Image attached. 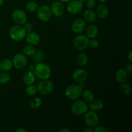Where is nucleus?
Returning <instances> with one entry per match:
<instances>
[{"instance_id":"24","label":"nucleus","mask_w":132,"mask_h":132,"mask_svg":"<svg viewBox=\"0 0 132 132\" xmlns=\"http://www.w3.org/2000/svg\"><path fill=\"white\" fill-rule=\"evenodd\" d=\"M88 62V57L85 53H80L77 57V63L80 67H85Z\"/></svg>"},{"instance_id":"14","label":"nucleus","mask_w":132,"mask_h":132,"mask_svg":"<svg viewBox=\"0 0 132 132\" xmlns=\"http://www.w3.org/2000/svg\"><path fill=\"white\" fill-rule=\"evenodd\" d=\"M72 77L76 82H83L86 80L88 77V73L85 70L78 68L74 70L72 73Z\"/></svg>"},{"instance_id":"44","label":"nucleus","mask_w":132,"mask_h":132,"mask_svg":"<svg viewBox=\"0 0 132 132\" xmlns=\"http://www.w3.org/2000/svg\"><path fill=\"white\" fill-rule=\"evenodd\" d=\"M3 2H4V0H0V6H1V5L3 4Z\"/></svg>"},{"instance_id":"45","label":"nucleus","mask_w":132,"mask_h":132,"mask_svg":"<svg viewBox=\"0 0 132 132\" xmlns=\"http://www.w3.org/2000/svg\"><path fill=\"white\" fill-rule=\"evenodd\" d=\"M79 1H81V3H85L86 1V0H79Z\"/></svg>"},{"instance_id":"46","label":"nucleus","mask_w":132,"mask_h":132,"mask_svg":"<svg viewBox=\"0 0 132 132\" xmlns=\"http://www.w3.org/2000/svg\"><path fill=\"white\" fill-rule=\"evenodd\" d=\"M48 1H52V0H48Z\"/></svg>"},{"instance_id":"16","label":"nucleus","mask_w":132,"mask_h":132,"mask_svg":"<svg viewBox=\"0 0 132 132\" xmlns=\"http://www.w3.org/2000/svg\"><path fill=\"white\" fill-rule=\"evenodd\" d=\"M128 73L125 70V68H119L116 73V79L119 83L122 84L126 82L128 79Z\"/></svg>"},{"instance_id":"37","label":"nucleus","mask_w":132,"mask_h":132,"mask_svg":"<svg viewBox=\"0 0 132 132\" xmlns=\"http://www.w3.org/2000/svg\"><path fill=\"white\" fill-rule=\"evenodd\" d=\"M84 131L85 132H94V128L89 127V126H88L86 128H85V130H84Z\"/></svg>"},{"instance_id":"31","label":"nucleus","mask_w":132,"mask_h":132,"mask_svg":"<svg viewBox=\"0 0 132 132\" xmlns=\"http://www.w3.org/2000/svg\"><path fill=\"white\" fill-rule=\"evenodd\" d=\"M121 92L124 95H128L131 93V87L128 84L126 83V82L121 84Z\"/></svg>"},{"instance_id":"21","label":"nucleus","mask_w":132,"mask_h":132,"mask_svg":"<svg viewBox=\"0 0 132 132\" xmlns=\"http://www.w3.org/2000/svg\"><path fill=\"white\" fill-rule=\"evenodd\" d=\"M36 75L32 71H28L24 74L23 77V81L26 85L33 84L36 81Z\"/></svg>"},{"instance_id":"3","label":"nucleus","mask_w":132,"mask_h":132,"mask_svg":"<svg viewBox=\"0 0 132 132\" xmlns=\"http://www.w3.org/2000/svg\"><path fill=\"white\" fill-rule=\"evenodd\" d=\"M82 88L77 85H72L68 86L65 90V95L68 99L76 101L81 97Z\"/></svg>"},{"instance_id":"4","label":"nucleus","mask_w":132,"mask_h":132,"mask_svg":"<svg viewBox=\"0 0 132 132\" xmlns=\"http://www.w3.org/2000/svg\"><path fill=\"white\" fill-rule=\"evenodd\" d=\"M71 112L76 116H81L86 113L88 110L87 103L82 100L75 101L71 106Z\"/></svg>"},{"instance_id":"34","label":"nucleus","mask_w":132,"mask_h":132,"mask_svg":"<svg viewBox=\"0 0 132 132\" xmlns=\"http://www.w3.org/2000/svg\"><path fill=\"white\" fill-rule=\"evenodd\" d=\"M86 7L88 9H92L95 7L96 5V1L95 0H86Z\"/></svg>"},{"instance_id":"2","label":"nucleus","mask_w":132,"mask_h":132,"mask_svg":"<svg viewBox=\"0 0 132 132\" xmlns=\"http://www.w3.org/2000/svg\"><path fill=\"white\" fill-rule=\"evenodd\" d=\"M9 36L12 40L15 41H21L25 38L26 31L23 27L19 24L14 25L9 30Z\"/></svg>"},{"instance_id":"29","label":"nucleus","mask_w":132,"mask_h":132,"mask_svg":"<svg viewBox=\"0 0 132 132\" xmlns=\"http://www.w3.org/2000/svg\"><path fill=\"white\" fill-rule=\"evenodd\" d=\"M10 76L7 72H0V84L5 85L10 81Z\"/></svg>"},{"instance_id":"23","label":"nucleus","mask_w":132,"mask_h":132,"mask_svg":"<svg viewBox=\"0 0 132 132\" xmlns=\"http://www.w3.org/2000/svg\"><path fill=\"white\" fill-rule=\"evenodd\" d=\"M81 96L83 98V101H85L86 103H90L95 98L94 96V94L93 93L92 91L88 89H86V90H82V95Z\"/></svg>"},{"instance_id":"15","label":"nucleus","mask_w":132,"mask_h":132,"mask_svg":"<svg viewBox=\"0 0 132 132\" xmlns=\"http://www.w3.org/2000/svg\"><path fill=\"white\" fill-rule=\"evenodd\" d=\"M25 38L27 43L29 45H33V46H36V45H38L40 42V40H41L39 35L36 33V32H32V31L27 32L26 34Z\"/></svg>"},{"instance_id":"27","label":"nucleus","mask_w":132,"mask_h":132,"mask_svg":"<svg viewBox=\"0 0 132 132\" xmlns=\"http://www.w3.org/2000/svg\"><path fill=\"white\" fill-rule=\"evenodd\" d=\"M43 101L41 98L36 97L34 98L30 103V106L33 109H37V108H39L41 105H42Z\"/></svg>"},{"instance_id":"12","label":"nucleus","mask_w":132,"mask_h":132,"mask_svg":"<svg viewBox=\"0 0 132 132\" xmlns=\"http://www.w3.org/2000/svg\"><path fill=\"white\" fill-rule=\"evenodd\" d=\"M86 22L84 19H76L72 24V29L76 34H81L86 30Z\"/></svg>"},{"instance_id":"43","label":"nucleus","mask_w":132,"mask_h":132,"mask_svg":"<svg viewBox=\"0 0 132 132\" xmlns=\"http://www.w3.org/2000/svg\"><path fill=\"white\" fill-rule=\"evenodd\" d=\"M100 3H105L107 0H98Z\"/></svg>"},{"instance_id":"13","label":"nucleus","mask_w":132,"mask_h":132,"mask_svg":"<svg viewBox=\"0 0 132 132\" xmlns=\"http://www.w3.org/2000/svg\"><path fill=\"white\" fill-rule=\"evenodd\" d=\"M50 10H51L52 14L55 16H61L64 12V6L63 5V3L59 1H54L52 3Z\"/></svg>"},{"instance_id":"39","label":"nucleus","mask_w":132,"mask_h":132,"mask_svg":"<svg viewBox=\"0 0 132 132\" xmlns=\"http://www.w3.org/2000/svg\"><path fill=\"white\" fill-rule=\"evenodd\" d=\"M15 131V132H27V130H26L24 128H20L17 129Z\"/></svg>"},{"instance_id":"30","label":"nucleus","mask_w":132,"mask_h":132,"mask_svg":"<svg viewBox=\"0 0 132 132\" xmlns=\"http://www.w3.org/2000/svg\"><path fill=\"white\" fill-rule=\"evenodd\" d=\"M38 5H37V3L34 2V1H28L27 4H26V9L28 10V12H33L37 10V8H38Z\"/></svg>"},{"instance_id":"18","label":"nucleus","mask_w":132,"mask_h":132,"mask_svg":"<svg viewBox=\"0 0 132 132\" xmlns=\"http://www.w3.org/2000/svg\"><path fill=\"white\" fill-rule=\"evenodd\" d=\"M84 19L86 21V22L88 23H92L96 21L97 19V15L95 14V12L92 9H88L85 10L83 14Z\"/></svg>"},{"instance_id":"25","label":"nucleus","mask_w":132,"mask_h":132,"mask_svg":"<svg viewBox=\"0 0 132 132\" xmlns=\"http://www.w3.org/2000/svg\"><path fill=\"white\" fill-rule=\"evenodd\" d=\"M36 51V48L33 45H27V46H24L23 49V53L26 55V56L32 57L34 54H35Z\"/></svg>"},{"instance_id":"8","label":"nucleus","mask_w":132,"mask_h":132,"mask_svg":"<svg viewBox=\"0 0 132 132\" xmlns=\"http://www.w3.org/2000/svg\"><path fill=\"white\" fill-rule=\"evenodd\" d=\"M85 124L89 127L94 128L98 125L99 122V118L97 113L96 112H94L93 110L87 111L85 113V117H84Z\"/></svg>"},{"instance_id":"1","label":"nucleus","mask_w":132,"mask_h":132,"mask_svg":"<svg viewBox=\"0 0 132 132\" xmlns=\"http://www.w3.org/2000/svg\"><path fill=\"white\" fill-rule=\"evenodd\" d=\"M34 70L36 77L41 80L48 79L52 74V69L50 66L43 62L37 63Z\"/></svg>"},{"instance_id":"26","label":"nucleus","mask_w":132,"mask_h":132,"mask_svg":"<svg viewBox=\"0 0 132 132\" xmlns=\"http://www.w3.org/2000/svg\"><path fill=\"white\" fill-rule=\"evenodd\" d=\"M34 62L36 63H41L44 59V52L41 50H36L33 56Z\"/></svg>"},{"instance_id":"35","label":"nucleus","mask_w":132,"mask_h":132,"mask_svg":"<svg viewBox=\"0 0 132 132\" xmlns=\"http://www.w3.org/2000/svg\"><path fill=\"white\" fill-rule=\"evenodd\" d=\"M94 132H108L109 130H107L105 127L103 126H98L97 125L94 128Z\"/></svg>"},{"instance_id":"32","label":"nucleus","mask_w":132,"mask_h":132,"mask_svg":"<svg viewBox=\"0 0 132 132\" xmlns=\"http://www.w3.org/2000/svg\"><path fill=\"white\" fill-rule=\"evenodd\" d=\"M88 46L93 49L97 48L99 47V40L97 39L95 37V38L89 39Z\"/></svg>"},{"instance_id":"6","label":"nucleus","mask_w":132,"mask_h":132,"mask_svg":"<svg viewBox=\"0 0 132 132\" xmlns=\"http://www.w3.org/2000/svg\"><path fill=\"white\" fill-rule=\"evenodd\" d=\"M37 92L41 95H49L53 92L54 89V84L48 79L42 80L37 86Z\"/></svg>"},{"instance_id":"10","label":"nucleus","mask_w":132,"mask_h":132,"mask_svg":"<svg viewBox=\"0 0 132 132\" xmlns=\"http://www.w3.org/2000/svg\"><path fill=\"white\" fill-rule=\"evenodd\" d=\"M13 21L19 25H23L27 22V15L25 12L20 9H17L14 10L12 14Z\"/></svg>"},{"instance_id":"47","label":"nucleus","mask_w":132,"mask_h":132,"mask_svg":"<svg viewBox=\"0 0 132 132\" xmlns=\"http://www.w3.org/2000/svg\"><path fill=\"white\" fill-rule=\"evenodd\" d=\"M0 22H1V19H0Z\"/></svg>"},{"instance_id":"22","label":"nucleus","mask_w":132,"mask_h":132,"mask_svg":"<svg viewBox=\"0 0 132 132\" xmlns=\"http://www.w3.org/2000/svg\"><path fill=\"white\" fill-rule=\"evenodd\" d=\"M12 67V61L9 59H4L0 62V70L2 72H9Z\"/></svg>"},{"instance_id":"41","label":"nucleus","mask_w":132,"mask_h":132,"mask_svg":"<svg viewBox=\"0 0 132 132\" xmlns=\"http://www.w3.org/2000/svg\"><path fill=\"white\" fill-rule=\"evenodd\" d=\"M85 81H83V82H79V86H81V88H83L84 86H85Z\"/></svg>"},{"instance_id":"17","label":"nucleus","mask_w":132,"mask_h":132,"mask_svg":"<svg viewBox=\"0 0 132 132\" xmlns=\"http://www.w3.org/2000/svg\"><path fill=\"white\" fill-rule=\"evenodd\" d=\"M95 14H96L97 17L99 18L100 19H104L109 14V10L105 5H99L97 7Z\"/></svg>"},{"instance_id":"28","label":"nucleus","mask_w":132,"mask_h":132,"mask_svg":"<svg viewBox=\"0 0 132 132\" xmlns=\"http://www.w3.org/2000/svg\"><path fill=\"white\" fill-rule=\"evenodd\" d=\"M25 91L27 95H30V96H34V95H36V94L38 92H37V86L34 85L33 84L27 85Z\"/></svg>"},{"instance_id":"38","label":"nucleus","mask_w":132,"mask_h":132,"mask_svg":"<svg viewBox=\"0 0 132 132\" xmlns=\"http://www.w3.org/2000/svg\"><path fill=\"white\" fill-rule=\"evenodd\" d=\"M128 58L129 61H130V62L132 61V51L131 50H130V51L129 52L128 55Z\"/></svg>"},{"instance_id":"7","label":"nucleus","mask_w":132,"mask_h":132,"mask_svg":"<svg viewBox=\"0 0 132 132\" xmlns=\"http://www.w3.org/2000/svg\"><path fill=\"white\" fill-rule=\"evenodd\" d=\"M52 12L50 6L43 5L38 6L37 9V16L40 21L43 22H47L51 18Z\"/></svg>"},{"instance_id":"36","label":"nucleus","mask_w":132,"mask_h":132,"mask_svg":"<svg viewBox=\"0 0 132 132\" xmlns=\"http://www.w3.org/2000/svg\"><path fill=\"white\" fill-rule=\"evenodd\" d=\"M125 70L127 71V72L128 73H132V64L131 63H129V64H126V67H125Z\"/></svg>"},{"instance_id":"19","label":"nucleus","mask_w":132,"mask_h":132,"mask_svg":"<svg viewBox=\"0 0 132 132\" xmlns=\"http://www.w3.org/2000/svg\"><path fill=\"white\" fill-rule=\"evenodd\" d=\"M86 29V36L89 39L95 38L99 34V28L95 24H90Z\"/></svg>"},{"instance_id":"5","label":"nucleus","mask_w":132,"mask_h":132,"mask_svg":"<svg viewBox=\"0 0 132 132\" xmlns=\"http://www.w3.org/2000/svg\"><path fill=\"white\" fill-rule=\"evenodd\" d=\"M89 38L84 34H78L73 38V45L75 48L79 51L85 50L88 46Z\"/></svg>"},{"instance_id":"20","label":"nucleus","mask_w":132,"mask_h":132,"mask_svg":"<svg viewBox=\"0 0 132 132\" xmlns=\"http://www.w3.org/2000/svg\"><path fill=\"white\" fill-rule=\"evenodd\" d=\"M103 107H104V103L103 101L100 99H94L90 103L88 108H90L91 110L94 111V112H99L103 109Z\"/></svg>"},{"instance_id":"9","label":"nucleus","mask_w":132,"mask_h":132,"mask_svg":"<svg viewBox=\"0 0 132 132\" xmlns=\"http://www.w3.org/2000/svg\"><path fill=\"white\" fill-rule=\"evenodd\" d=\"M13 66L18 70H22L27 66L28 60L23 53H18L14 56L12 59Z\"/></svg>"},{"instance_id":"42","label":"nucleus","mask_w":132,"mask_h":132,"mask_svg":"<svg viewBox=\"0 0 132 132\" xmlns=\"http://www.w3.org/2000/svg\"><path fill=\"white\" fill-rule=\"evenodd\" d=\"M58 1H61L62 3H68L70 0H58Z\"/></svg>"},{"instance_id":"11","label":"nucleus","mask_w":132,"mask_h":132,"mask_svg":"<svg viewBox=\"0 0 132 132\" xmlns=\"http://www.w3.org/2000/svg\"><path fill=\"white\" fill-rule=\"evenodd\" d=\"M67 10L72 14H78L83 9V3L79 0H70L67 6Z\"/></svg>"},{"instance_id":"33","label":"nucleus","mask_w":132,"mask_h":132,"mask_svg":"<svg viewBox=\"0 0 132 132\" xmlns=\"http://www.w3.org/2000/svg\"><path fill=\"white\" fill-rule=\"evenodd\" d=\"M23 28H24V30L26 31V32H29L32 31L34 28V25L32 23H30V22H26L24 24H23Z\"/></svg>"},{"instance_id":"40","label":"nucleus","mask_w":132,"mask_h":132,"mask_svg":"<svg viewBox=\"0 0 132 132\" xmlns=\"http://www.w3.org/2000/svg\"><path fill=\"white\" fill-rule=\"evenodd\" d=\"M59 131H61V132H70V130L63 128L61 129V130H59Z\"/></svg>"}]
</instances>
